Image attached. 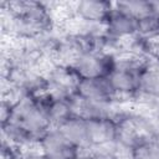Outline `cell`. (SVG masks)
Here are the masks:
<instances>
[{"instance_id":"cell-1","label":"cell","mask_w":159,"mask_h":159,"mask_svg":"<svg viewBox=\"0 0 159 159\" xmlns=\"http://www.w3.org/2000/svg\"><path fill=\"white\" fill-rule=\"evenodd\" d=\"M9 122H14L22 128L30 138L37 140L51 129L46 111L31 96L24 97L12 107V114Z\"/></svg>"},{"instance_id":"cell-2","label":"cell","mask_w":159,"mask_h":159,"mask_svg":"<svg viewBox=\"0 0 159 159\" xmlns=\"http://www.w3.org/2000/svg\"><path fill=\"white\" fill-rule=\"evenodd\" d=\"M116 67V57L106 51H84L71 66L78 78L107 77Z\"/></svg>"},{"instance_id":"cell-3","label":"cell","mask_w":159,"mask_h":159,"mask_svg":"<svg viewBox=\"0 0 159 159\" xmlns=\"http://www.w3.org/2000/svg\"><path fill=\"white\" fill-rule=\"evenodd\" d=\"M41 152L46 159H76L78 148L58 128H51L40 139Z\"/></svg>"},{"instance_id":"cell-4","label":"cell","mask_w":159,"mask_h":159,"mask_svg":"<svg viewBox=\"0 0 159 159\" xmlns=\"http://www.w3.org/2000/svg\"><path fill=\"white\" fill-rule=\"evenodd\" d=\"M70 103L72 108V114L75 117H80L86 120L104 119V118L114 119L117 114V106L97 103L78 96L77 93H75L70 98Z\"/></svg>"},{"instance_id":"cell-5","label":"cell","mask_w":159,"mask_h":159,"mask_svg":"<svg viewBox=\"0 0 159 159\" xmlns=\"http://www.w3.org/2000/svg\"><path fill=\"white\" fill-rule=\"evenodd\" d=\"M76 93L86 99L103 103L113 104L114 93L107 81V77L99 78H80Z\"/></svg>"},{"instance_id":"cell-6","label":"cell","mask_w":159,"mask_h":159,"mask_svg":"<svg viewBox=\"0 0 159 159\" xmlns=\"http://www.w3.org/2000/svg\"><path fill=\"white\" fill-rule=\"evenodd\" d=\"M112 11L113 2L101 0H83L76 2L75 6V16L96 24H106Z\"/></svg>"},{"instance_id":"cell-7","label":"cell","mask_w":159,"mask_h":159,"mask_svg":"<svg viewBox=\"0 0 159 159\" xmlns=\"http://www.w3.org/2000/svg\"><path fill=\"white\" fill-rule=\"evenodd\" d=\"M107 35L112 40H123L138 34V21L114 9L106 21Z\"/></svg>"},{"instance_id":"cell-8","label":"cell","mask_w":159,"mask_h":159,"mask_svg":"<svg viewBox=\"0 0 159 159\" xmlns=\"http://www.w3.org/2000/svg\"><path fill=\"white\" fill-rule=\"evenodd\" d=\"M89 145H107L116 140L117 125L114 119H92L87 120Z\"/></svg>"},{"instance_id":"cell-9","label":"cell","mask_w":159,"mask_h":159,"mask_svg":"<svg viewBox=\"0 0 159 159\" xmlns=\"http://www.w3.org/2000/svg\"><path fill=\"white\" fill-rule=\"evenodd\" d=\"M58 129L77 148L89 145L88 123L86 119H82L80 117L73 116L68 120H66Z\"/></svg>"},{"instance_id":"cell-10","label":"cell","mask_w":159,"mask_h":159,"mask_svg":"<svg viewBox=\"0 0 159 159\" xmlns=\"http://www.w3.org/2000/svg\"><path fill=\"white\" fill-rule=\"evenodd\" d=\"M138 94L159 99V62L150 61L139 75Z\"/></svg>"},{"instance_id":"cell-11","label":"cell","mask_w":159,"mask_h":159,"mask_svg":"<svg viewBox=\"0 0 159 159\" xmlns=\"http://www.w3.org/2000/svg\"><path fill=\"white\" fill-rule=\"evenodd\" d=\"M45 111L51 128H60L66 120L73 117L70 99L51 98L45 107Z\"/></svg>"},{"instance_id":"cell-12","label":"cell","mask_w":159,"mask_h":159,"mask_svg":"<svg viewBox=\"0 0 159 159\" xmlns=\"http://www.w3.org/2000/svg\"><path fill=\"white\" fill-rule=\"evenodd\" d=\"M113 6L119 12L139 21L145 16L150 15L153 10V1L133 0V1H117L113 2Z\"/></svg>"},{"instance_id":"cell-13","label":"cell","mask_w":159,"mask_h":159,"mask_svg":"<svg viewBox=\"0 0 159 159\" xmlns=\"http://www.w3.org/2000/svg\"><path fill=\"white\" fill-rule=\"evenodd\" d=\"M76 159H118L112 143L107 145H87L78 148Z\"/></svg>"},{"instance_id":"cell-14","label":"cell","mask_w":159,"mask_h":159,"mask_svg":"<svg viewBox=\"0 0 159 159\" xmlns=\"http://www.w3.org/2000/svg\"><path fill=\"white\" fill-rule=\"evenodd\" d=\"M138 35L143 39L159 35V11L154 10L150 15L138 21Z\"/></svg>"},{"instance_id":"cell-15","label":"cell","mask_w":159,"mask_h":159,"mask_svg":"<svg viewBox=\"0 0 159 159\" xmlns=\"http://www.w3.org/2000/svg\"><path fill=\"white\" fill-rule=\"evenodd\" d=\"M132 159H159V143L154 138L142 142L133 149Z\"/></svg>"},{"instance_id":"cell-16","label":"cell","mask_w":159,"mask_h":159,"mask_svg":"<svg viewBox=\"0 0 159 159\" xmlns=\"http://www.w3.org/2000/svg\"><path fill=\"white\" fill-rule=\"evenodd\" d=\"M143 48L150 60L159 62V35L143 39Z\"/></svg>"},{"instance_id":"cell-17","label":"cell","mask_w":159,"mask_h":159,"mask_svg":"<svg viewBox=\"0 0 159 159\" xmlns=\"http://www.w3.org/2000/svg\"><path fill=\"white\" fill-rule=\"evenodd\" d=\"M0 159H24L19 148L6 144V143H1V155Z\"/></svg>"},{"instance_id":"cell-18","label":"cell","mask_w":159,"mask_h":159,"mask_svg":"<svg viewBox=\"0 0 159 159\" xmlns=\"http://www.w3.org/2000/svg\"><path fill=\"white\" fill-rule=\"evenodd\" d=\"M24 159H46L43 155H35V157H27V158H24Z\"/></svg>"}]
</instances>
